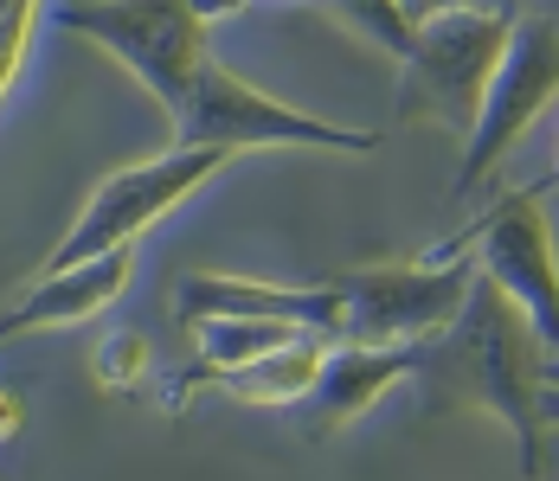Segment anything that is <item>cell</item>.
<instances>
[{
  "mask_svg": "<svg viewBox=\"0 0 559 481\" xmlns=\"http://www.w3.org/2000/svg\"><path fill=\"white\" fill-rule=\"evenodd\" d=\"M547 360L554 340L496 276H476L463 315L425 340L418 378L438 411H483L514 436L521 476H547Z\"/></svg>",
  "mask_w": 559,
  "mask_h": 481,
  "instance_id": "1",
  "label": "cell"
},
{
  "mask_svg": "<svg viewBox=\"0 0 559 481\" xmlns=\"http://www.w3.org/2000/svg\"><path fill=\"white\" fill-rule=\"evenodd\" d=\"M521 13L514 7H431L418 20V46L405 58L399 122H431V129L463 142L476 129V116H483V97H489V84L502 71Z\"/></svg>",
  "mask_w": 559,
  "mask_h": 481,
  "instance_id": "2",
  "label": "cell"
},
{
  "mask_svg": "<svg viewBox=\"0 0 559 481\" xmlns=\"http://www.w3.org/2000/svg\"><path fill=\"white\" fill-rule=\"evenodd\" d=\"M58 33L91 39L97 52H110L142 91L148 104L168 116V129L187 116L200 71H206V20L193 0H84V7H58Z\"/></svg>",
  "mask_w": 559,
  "mask_h": 481,
  "instance_id": "3",
  "label": "cell"
},
{
  "mask_svg": "<svg viewBox=\"0 0 559 481\" xmlns=\"http://www.w3.org/2000/svg\"><path fill=\"white\" fill-rule=\"evenodd\" d=\"M231 155H238V148H225V142H174V148H162V155L116 167L110 180L91 187V200L78 206L71 231L52 244V257H46L39 269H64V264L97 257V251L135 244V238L155 231L174 206H187L200 187H213L225 167H231Z\"/></svg>",
  "mask_w": 559,
  "mask_h": 481,
  "instance_id": "4",
  "label": "cell"
},
{
  "mask_svg": "<svg viewBox=\"0 0 559 481\" xmlns=\"http://www.w3.org/2000/svg\"><path fill=\"white\" fill-rule=\"evenodd\" d=\"M476 276H483V264L463 238H444L438 251L405 257V264L347 269V276H335L341 296L335 340H431L463 315Z\"/></svg>",
  "mask_w": 559,
  "mask_h": 481,
  "instance_id": "5",
  "label": "cell"
},
{
  "mask_svg": "<svg viewBox=\"0 0 559 481\" xmlns=\"http://www.w3.org/2000/svg\"><path fill=\"white\" fill-rule=\"evenodd\" d=\"M174 142H225V148H322V155H373L380 129H341L296 104H277L271 91L245 84L231 64L206 58L200 91L187 116L174 122Z\"/></svg>",
  "mask_w": 559,
  "mask_h": 481,
  "instance_id": "6",
  "label": "cell"
},
{
  "mask_svg": "<svg viewBox=\"0 0 559 481\" xmlns=\"http://www.w3.org/2000/svg\"><path fill=\"white\" fill-rule=\"evenodd\" d=\"M559 104V20L554 13H521L514 20V39H508V58L483 97V116L476 129L463 135V160H456V180L450 193H469L483 173H496L521 135Z\"/></svg>",
  "mask_w": 559,
  "mask_h": 481,
  "instance_id": "7",
  "label": "cell"
},
{
  "mask_svg": "<svg viewBox=\"0 0 559 481\" xmlns=\"http://www.w3.org/2000/svg\"><path fill=\"white\" fill-rule=\"evenodd\" d=\"M483 276H496L508 296L540 321V334L554 340L559 353V238H554V218L540 206V187H521V193H502L476 225L456 231Z\"/></svg>",
  "mask_w": 559,
  "mask_h": 481,
  "instance_id": "8",
  "label": "cell"
},
{
  "mask_svg": "<svg viewBox=\"0 0 559 481\" xmlns=\"http://www.w3.org/2000/svg\"><path fill=\"white\" fill-rule=\"evenodd\" d=\"M418 360H425V340H335L329 347V366L316 378V392L302 398V430L322 443L335 430L360 424L392 385L418 378Z\"/></svg>",
  "mask_w": 559,
  "mask_h": 481,
  "instance_id": "9",
  "label": "cell"
},
{
  "mask_svg": "<svg viewBox=\"0 0 559 481\" xmlns=\"http://www.w3.org/2000/svg\"><path fill=\"white\" fill-rule=\"evenodd\" d=\"M180 327L193 334L200 321L213 315H271V321H296V327H316V334H341V296L335 282H316V289H283V282H258V276H231V269H200L180 282V302H174Z\"/></svg>",
  "mask_w": 559,
  "mask_h": 481,
  "instance_id": "10",
  "label": "cell"
},
{
  "mask_svg": "<svg viewBox=\"0 0 559 481\" xmlns=\"http://www.w3.org/2000/svg\"><path fill=\"white\" fill-rule=\"evenodd\" d=\"M135 276V244H116V251H97L84 264L64 269H39L26 282V296L7 309L0 334L20 340V334H39V327H78V321H97L104 309H116V296L129 289Z\"/></svg>",
  "mask_w": 559,
  "mask_h": 481,
  "instance_id": "11",
  "label": "cell"
},
{
  "mask_svg": "<svg viewBox=\"0 0 559 481\" xmlns=\"http://www.w3.org/2000/svg\"><path fill=\"white\" fill-rule=\"evenodd\" d=\"M329 334H316V327H302L296 340H283L271 353H258V360H245V366H225V373H193L174 385V398H187V392H225V398H238V405H302L309 392H316V378L329 366Z\"/></svg>",
  "mask_w": 559,
  "mask_h": 481,
  "instance_id": "12",
  "label": "cell"
},
{
  "mask_svg": "<svg viewBox=\"0 0 559 481\" xmlns=\"http://www.w3.org/2000/svg\"><path fill=\"white\" fill-rule=\"evenodd\" d=\"M302 327L296 321H271V315H213L193 327V347H200V373H225V366H245L258 353H271L283 340H296Z\"/></svg>",
  "mask_w": 559,
  "mask_h": 481,
  "instance_id": "13",
  "label": "cell"
},
{
  "mask_svg": "<svg viewBox=\"0 0 559 481\" xmlns=\"http://www.w3.org/2000/svg\"><path fill=\"white\" fill-rule=\"evenodd\" d=\"M341 20L360 33V39H373L386 58H412V46H418V13L405 7V0H329Z\"/></svg>",
  "mask_w": 559,
  "mask_h": 481,
  "instance_id": "14",
  "label": "cell"
},
{
  "mask_svg": "<svg viewBox=\"0 0 559 481\" xmlns=\"http://www.w3.org/2000/svg\"><path fill=\"white\" fill-rule=\"evenodd\" d=\"M148 378V340L142 334H110L97 353H91V385H104V392H135Z\"/></svg>",
  "mask_w": 559,
  "mask_h": 481,
  "instance_id": "15",
  "label": "cell"
},
{
  "mask_svg": "<svg viewBox=\"0 0 559 481\" xmlns=\"http://www.w3.org/2000/svg\"><path fill=\"white\" fill-rule=\"evenodd\" d=\"M39 7L46 0H0V97H13V84H20L26 46L39 33Z\"/></svg>",
  "mask_w": 559,
  "mask_h": 481,
  "instance_id": "16",
  "label": "cell"
},
{
  "mask_svg": "<svg viewBox=\"0 0 559 481\" xmlns=\"http://www.w3.org/2000/svg\"><path fill=\"white\" fill-rule=\"evenodd\" d=\"M20 430H26V398H20V392H7V418H0V436L13 443Z\"/></svg>",
  "mask_w": 559,
  "mask_h": 481,
  "instance_id": "17",
  "label": "cell"
},
{
  "mask_svg": "<svg viewBox=\"0 0 559 481\" xmlns=\"http://www.w3.org/2000/svg\"><path fill=\"white\" fill-rule=\"evenodd\" d=\"M193 7H200V20L213 26V20H231V13H245L251 0H193Z\"/></svg>",
  "mask_w": 559,
  "mask_h": 481,
  "instance_id": "18",
  "label": "cell"
},
{
  "mask_svg": "<svg viewBox=\"0 0 559 481\" xmlns=\"http://www.w3.org/2000/svg\"><path fill=\"white\" fill-rule=\"evenodd\" d=\"M438 7H514V13H521L527 0H438Z\"/></svg>",
  "mask_w": 559,
  "mask_h": 481,
  "instance_id": "19",
  "label": "cell"
},
{
  "mask_svg": "<svg viewBox=\"0 0 559 481\" xmlns=\"http://www.w3.org/2000/svg\"><path fill=\"white\" fill-rule=\"evenodd\" d=\"M547 424H559V385H547Z\"/></svg>",
  "mask_w": 559,
  "mask_h": 481,
  "instance_id": "20",
  "label": "cell"
},
{
  "mask_svg": "<svg viewBox=\"0 0 559 481\" xmlns=\"http://www.w3.org/2000/svg\"><path fill=\"white\" fill-rule=\"evenodd\" d=\"M405 7H412V13H418V20H425V13H431V7H438V0H405Z\"/></svg>",
  "mask_w": 559,
  "mask_h": 481,
  "instance_id": "21",
  "label": "cell"
},
{
  "mask_svg": "<svg viewBox=\"0 0 559 481\" xmlns=\"http://www.w3.org/2000/svg\"><path fill=\"white\" fill-rule=\"evenodd\" d=\"M547 385H559V353H554V360H547Z\"/></svg>",
  "mask_w": 559,
  "mask_h": 481,
  "instance_id": "22",
  "label": "cell"
},
{
  "mask_svg": "<svg viewBox=\"0 0 559 481\" xmlns=\"http://www.w3.org/2000/svg\"><path fill=\"white\" fill-rule=\"evenodd\" d=\"M554 180H559V173H554Z\"/></svg>",
  "mask_w": 559,
  "mask_h": 481,
  "instance_id": "23",
  "label": "cell"
}]
</instances>
